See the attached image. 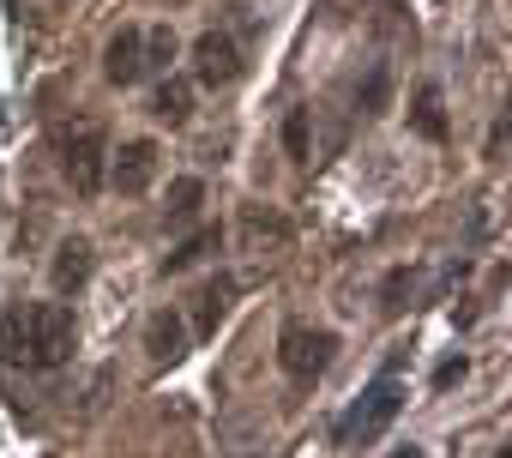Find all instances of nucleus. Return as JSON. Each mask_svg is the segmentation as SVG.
<instances>
[{"label": "nucleus", "mask_w": 512, "mask_h": 458, "mask_svg": "<svg viewBox=\"0 0 512 458\" xmlns=\"http://www.w3.org/2000/svg\"><path fill=\"white\" fill-rule=\"evenodd\" d=\"M157 157H163V151H157V139H127V145L109 157V187H115V193H127V199H133V193H145V187L157 181Z\"/></svg>", "instance_id": "nucleus-6"}, {"label": "nucleus", "mask_w": 512, "mask_h": 458, "mask_svg": "<svg viewBox=\"0 0 512 458\" xmlns=\"http://www.w3.org/2000/svg\"><path fill=\"white\" fill-rule=\"evenodd\" d=\"M223 296H229V284H223V278H211V284L193 296V332H199V338H211V332H217V320H223Z\"/></svg>", "instance_id": "nucleus-12"}, {"label": "nucleus", "mask_w": 512, "mask_h": 458, "mask_svg": "<svg viewBox=\"0 0 512 458\" xmlns=\"http://www.w3.org/2000/svg\"><path fill=\"white\" fill-rule=\"evenodd\" d=\"M494 458H512V446H500V452H494Z\"/></svg>", "instance_id": "nucleus-18"}, {"label": "nucleus", "mask_w": 512, "mask_h": 458, "mask_svg": "<svg viewBox=\"0 0 512 458\" xmlns=\"http://www.w3.org/2000/svg\"><path fill=\"white\" fill-rule=\"evenodd\" d=\"M103 79L121 85V91L145 79V25H121V31L109 37V49H103Z\"/></svg>", "instance_id": "nucleus-7"}, {"label": "nucleus", "mask_w": 512, "mask_h": 458, "mask_svg": "<svg viewBox=\"0 0 512 458\" xmlns=\"http://www.w3.org/2000/svg\"><path fill=\"white\" fill-rule=\"evenodd\" d=\"M193 79L199 85H235L241 79V49H235V37L229 31H205L199 43H193Z\"/></svg>", "instance_id": "nucleus-5"}, {"label": "nucleus", "mask_w": 512, "mask_h": 458, "mask_svg": "<svg viewBox=\"0 0 512 458\" xmlns=\"http://www.w3.org/2000/svg\"><path fill=\"white\" fill-rule=\"evenodd\" d=\"M284 151H290L296 163H308V109H290V121H284Z\"/></svg>", "instance_id": "nucleus-16"}, {"label": "nucleus", "mask_w": 512, "mask_h": 458, "mask_svg": "<svg viewBox=\"0 0 512 458\" xmlns=\"http://www.w3.org/2000/svg\"><path fill=\"white\" fill-rule=\"evenodd\" d=\"M217 242H223V229H217V223H205L199 236H187V242H181V248H175V254L163 260V272H187V266H199V260H205V254H211Z\"/></svg>", "instance_id": "nucleus-13"}, {"label": "nucleus", "mask_w": 512, "mask_h": 458, "mask_svg": "<svg viewBox=\"0 0 512 458\" xmlns=\"http://www.w3.org/2000/svg\"><path fill=\"white\" fill-rule=\"evenodd\" d=\"M392 458H416V452H392Z\"/></svg>", "instance_id": "nucleus-19"}, {"label": "nucleus", "mask_w": 512, "mask_h": 458, "mask_svg": "<svg viewBox=\"0 0 512 458\" xmlns=\"http://www.w3.org/2000/svg\"><path fill=\"white\" fill-rule=\"evenodd\" d=\"M151 115L169 121V127H181V121L193 115V85H187V79H163V85L151 91Z\"/></svg>", "instance_id": "nucleus-10"}, {"label": "nucleus", "mask_w": 512, "mask_h": 458, "mask_svg": "<svg viewBox=\"0 0 512 458\" xmlns=\"http://www.w3.org/2000/svg\"><path fill=\"white\" fill-rule=\"evenodd\" d=\"M145 350H151V362H157V368L187 356V326H181V314H175V308H157V314L145 320Z\"/></svg>", "instance_id": "nucleus-9"}, {"label": "nucleus", "mask_w": 512, "mask_h": 458, "mask_svg": "<svg viewBox=\"0 0 512 458\" xmlns=\"http://www.w3.org/2000/svg\"><path fill=\"white\" fill-rule=\"evenodd\" d=\"M169 61H175V31L169 25H151L145 31V73L151 67H169Z\"/></svg>", "instance_id": "nucleus-15"}, {"label": "nucleus", "mask_w": 512, "mask_h": 458, "mask_svg": "<svg viewBox=\"0 0 512 458\" xmlns=\"http://www.w3.org/2000/svg\"><path fill=\"white\" fill-rule=\"evenodd\" d=\"M410 127L422 133V139H446V109H440V85H422L416 91V109H410Z\"/></svg>", "instance_id": "nucleus-11"}, {"label": "nucleus", "mask_w": 512, "mask_h": 458, "mask_svg": "<svg viewBox=\"0 0 512 458\" xmlns=\"http://www.w3.org/2000/svg\"><path fill=\"white\" fill-rule=\"evenodd\" d=\"M464 380V356H452V362H440V374H434V386L446 392V386H458Z\"/></svg>", "instance_id": "nucleus-17"}, {"label": "nucleus", "mask_w": 512, "mask_h": 458, "mask_svg": "<svg viewBox=\"0 0 512 458\" xmlns=\"http://www.w3.org/2000/svg\"><path fill=\"white\" fill-rule=\"evenodd\" d=\"M49 278H55V290H61V296H79V290L91 284V242H85V236H67V242L55 248Z\"/></svg>", "instance_id": "nucleus-8"}, {"label": "nucleus", "mask_w": 512, "mask_h": 458, "mask_svg": "<svg viewBox=\"0 0 512 458\" xmlns=\"http://www.w3.org/2000/svg\"><path fill=\"white\" fill-rule=\"evenodd\" d=\"M199 199H205V181H199V175H181V181L169 187V217H175V223H181V217H193V211H199Z\"/></svg>", "instance_id": "nucleus-14"}, {"label": "nucleus", "mask_w": 512, "mask_h": 458, "mask_svg": "<svg viewBox=\"0 0 512 458\" xmlns=\"http://www.w3.org/2000/svg\"><path fill=\"white\" fill-rule=\"evenodd\" d=\"M398 410H404V380H398V374H380V380L362 392V404L338 422V440H374Z\"/></svg>", "instance_id": "nucleus-4"}, {"label": "nucleus", "mask_w": 512, "mask_h": 458, "mask_svg": "<svg viewBox=\"0 0 512 458\" xmlns=\"http://www.w3.org/2000/svg\"><path fill=\"white\" fill-rule=\"evenodd\" d=\"M61 169H67V181H73L79 199H97L103 181H109V133L103 127H79L61 145Z\"/></svg>", "instance_id": "nucleus-3"}, {"label": "nucleus", "mask_w": 512, "mask_h": 458, "mask_svg": "<svg viewBox=\"0 0 512 458\" xmlns=\"http://www.w3.org/2000/svg\"><path fill=\"white\" fill-rule=\"evenodd\" d=\"M332 356H338V332H326V326L290 320V326L278 332V362H284L290 380H320V374L332 368Z\"/></svg>", "instance_id": "nucleus-2"}, {"label": "nucleus", "mask_w": 512, "mask_h": 458, "mask_svg": "<svg viewBox=\"0 0 512 458\" xmlns=\"http://www.w3.org/2000/svg\"><path fill=\"white\" fill-rule=\"evenodd\" d=\"M0 344H7L13 362L49 374V368H67V362H73V350H79V320H73V308H61V302H25V308L7 314Z\"/></svg>", "instance_id": "nucleus-1"}]
</instances>
